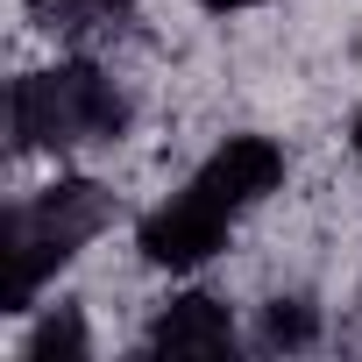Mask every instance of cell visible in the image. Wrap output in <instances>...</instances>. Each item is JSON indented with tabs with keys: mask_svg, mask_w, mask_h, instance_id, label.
Wrapping results in <instances>:
<instances>
[{
	"mask_svg": "<svg viewBox=\"0 0 362 362\" xmlns=\"http://www.w3.org/2000/svg\"><path fill=\"white\" fill-rule=\"evenodd\" d=\"M107 192L100 185H50L36 206H15L8 214V298H15V313H22V298L78 249V242H93L100 228H107Z\"/></svg>",
	"mask_w": 362,
	"mask_h": 362,
	"instance_id": "6da1fadb",
	"label": "cell"
},
{
	"mask_svg": "<svg viewBox=\"0 0 362 362\" xmlns=\"http://www.w3.org/2000/svg\"><path fill=\"white\" fill-rule=\"evenodd\" d=\"M121 128V100L100 71L71 64V71H43L15 86V135L22 142H86V135H114Z\"/></svg>",
	"mask_w": 362,
	"mask_h": 362,
	"instance_id": "7a4b0ae2",
	"label": "cell"
},
{
	"mask_svg": "<svg viewBox=\"0 0 362 362\" xmlns=\"http://www.w3.org/2000/svg\"><path fill=\"white\" fill-rule=\"evenodd\" d=\"M221 242H228V206L206 199L199 185H192L185 199H170V206H156V214L142 221V256H149V263H170V270L206 263Z\"/></svg>",
	"mask_w": 362,
	"mask_h": 362,
	"instance_id": "3957f363",
	"label": "cell"
},
{
	"mask_svg": "<svg viewBox=\"0 0 362 362\" xmlns=\"http://www.w3.org/2000/svg\"><path fill=\"white\" fill-rule=\"evenodd\" d=\"M277 177H284V156H277L263 135H235V142H228V149L206 163L199 192H206V199H221V206H242V199L277 192Z\"/></svg>",
	"mask_w": 362,
	"mask_h": 362,
	"instance_id": "277c9868",
	"label": "cell"
},
{
	"mask_svg": "<svg viewBox=\"0 0 362 362\" xmlns=\"http://www.w3.org/2000/svg\"><path fill=\"white\" fill-rule=\"evenodd\" d=\"M156 348L163 355H228L235 327L221 298H170V313L156 320Z\"/></svg>",
	"mask_w": 362,
	"mask_h": 362,
	"instance_id": "5b68a950",
	"label": "cell"
},
{
	"mask_svg": "<svg viewBox=\"0 0 362 362\" xmlns=\"http://www.w3.org/2000/svg\"><path fill=\"white\" fill-rule=\"evenodd\" d=\"M270 341H277V348H305V341H313V313L277 298V305H270Z\"/></svg>",
	"mask_w": 362,
	"mask_h": 362,
	"instance_id": "8992f818",
	"label": "cell"
},
{
	"mask_svg": "<svg viewBox=\"0 0 362 362\" xmlns=\"http://www.w3.org/2000/svg\"><path fill=\"white\" fill-rule=\"evenodd\" d=\"M71 355V348H86V334H78V320L71 313H57V320H43V334H36V355Z\"/></svg>",
	"mask_w": 362,
	"mask_h": 362,
	"instance_id": "52a82bcc",
	"label": "cell"
},
{
	"mask_svg": "<svg viewBox=\"0 0 362 362\" xmlns=\"http://www.w3.org/2000/svg\"><path fill=\"white\" fill-rule=\"evenodd\" d=\"M206 8H221V15H235V8H256V0H206Z\"/></svg>",
	"mask_w": 362,
	"mask_h": 362,
	"instance_id": "ba28073f",
	"label": "cell"
},
{
	"mask_svg": "<svg viewBox=\"0 0 362 362\" xmlns=\"http://www.w3.org/2000/svg\"><path fill=\"white\" fill-rule=\"evenodd\" d=\"M355 149H362V121H355Z\"/></svg>",
	"mask_w": 362,
	"mask_h": 362,
	"instance_id": "9c48e42d",
	"label": "cell"
}]
</instances>
